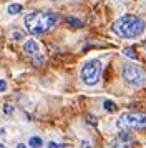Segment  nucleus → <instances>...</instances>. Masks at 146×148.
<instances>
[{
	"mask_svg": "<svg viewBox=\"0 0 146 148\" xmlns=\"http://www.w3.org/2000/svg\"><path fill=\"white\" fill-rule=\"evenodd\" d=\"M103 108H105L106 112H110V113H111V112L116 110V105H115L111 100H105V101H103Z\"/></svg>",
	"mask_w": 146,
	"mask_h": 148,
	"instance_id": "nucleus-9",
	"label": "nucleus"
},
{
	"mask_svg": "<svg viewBox=\"0 0 146 148\" xmlns=\"http://www.w3.org/2000/svg\"><path fill=\"white\" fill-rule=\"evenodd\" d=\"M146 23L138 15H123L111 25V30L121 38H138L143 35Z\"/></svg>",
	"mask_w": 146,
	"mask_h": 148,
	"instance_id": "nucleus-1",
	"label": "nucleus"
},
{
	"mask_svg": "<svg viewBox=\"0 0 146 148\" xmlns=\"http://www.w3.org/2000/svg\"><path fill=\"white\" fill-rule=\"evenodd\" d=\"M108 148H126V147H121V145H113V147H108Z\"/></svg>",
	"mask_w": 146,
	"mask_h": 148,
	"instance_id": "nucleus-20",
	"label": "nucleus"
},
{
	"mask_svg": "<svg viewBox=\"0 0 146 148\" xmlns=\"http://www.w3.org/2000/svg\"><path fill=\"white\" fill-rule=\"evenodd\" d=\"M100 75H101V62L98 58H93L81 67L80 77L85 85H96L100 80Z\"/></svg>",
	"mask_w": 146,
	"mask_h": 148,
	"instance_id": "nucleus-3",
	"label": "nucleus"
},
{
	"mask_svg": "<svg viewBox=\"0 0 146 148\" xmlns=\"http://www.w3.org/2000/svg\"><path fill=\"white\" fill-rule=\"evenodd\" d=\"M43 62H45V58H43V55L35 53V57H33V65H35V67H40V65H42Z\"/></svg>",
	"mask_w": 146,
	"mask_h": 148,
	"instance_id": "nucleus-11",
	"label": "nucleus"
},
{
	"mask_svg": "<svg viewBox=\"0 0 146 148\" xmlns=\"http://www.w3.org/2000/svg\"><path fill=\"white\" fill-rule=\"evenodd\" d=\"M7 12L10 15H18L20 12H22V5H20V3H10L8 8H7Z\"/></svg>",
	"mask_w": 146,
	"mask_h": 148,
	"instance_id": "nucleus-7",
	"label": "nucleus"
},
{
	"mask_svg": "<svg viewBox=\"0 0 146 148\" xmlns=\"http://www.w3.org/2000/svg\"><path fill=\"white\" fill-rule=\"evenodd\" d=\"M0 148H7V147H5V145H0Z\"/></svg>",
	"mask_w": 146,
	"mask_h": 148,
	"instance_id": "nucleus-22",
	"label": "nucleus"
},
{
	"mask_svg": "<svg viewBox=\"0 0 146 148\" xmlns=\"http://www.w3.org/2000/svg\"><path fill=\"white\" fill-rule=\"evenodd\" d=\"M123 55L125 57H130L131 60H136L138 58V55L134 53V48H123Z\"/></svg>",
	"mask_w": 146,
	"mask_h": 148,
	"instance_id": "nucleus-10",
	"label": "nucleus"
},
{
	"mask_svg": "<svg viewBox=\"0 0 146 148\" xmlns=\"http://www.w3.org/2000/svg\"><path fill=\"white\" fill-rule=\"evenodd\" d=\"M88 121H91L93 125H96V121H95V118H93V116H88Z\"/></svg>",
	"mask_w": 146,
	"mask_h": 148,
	"instance_id": "nucleus-19",
	"label": "nucleus"
},
{
	"mask_svg": "<svg viewBox=\"0 0 146 148\" xmlns=\"http://www.w3.org/2000/svg\"><path fill=\"white\" fill-rule=\"evenodd\" d=\"M46 148H65V147H63V145H60V143H55V141H50Z\"/></svg>",
	"mask_w": 146,
	"mask_h": 148,
	"instance_id": "nucleus-15",
	"label": "nucleus"
},
{
	"mask_svg": "<svg viewBox=\"0 0 146 148\" xmlns=\"http://www.w3.org/2000/svg\"><path fill=\"white\" fill-rule=\"evenodd\" d=\"M17 148H27V145H23V143H18V145H17Z\"/></svg>",
	"mask_w": 146,
	"mask_h": 148,
	"instance_id": "nucleus-21",
	"label": "nucleus"
},
{
	"mask_svg": "<svg viewBox=\"0 0 146 148\" xmlns=\"http://www.w3.org/2000/svg\"><path fill=\"white\" fill-rule=\"evenodd\" d=\"M116 125H118L119 128H123V130H138V128H146V113H139V112L123 113Z\"/></svg>",
	"mask_w": 146,
	"mask_h": 148,
	"instance_id": "nucleus-4",
	"label": "nucleus"
},
{
	"mask_svg": "<svg viewBox=\"0 0 146 148\" xmlns=\"http://www.w3.org/2000/svg\"><path fill=\"white\" fill-rule=\"evenodd\" d=\"M23 52L28 55H35V53H38V43L35 40H27L25 43H23Z\"/></svg>",
	"mask_w": 146,
	"mask_h": 148,
	"instance_id": "nucleus-6",
	"label": "nucleus"
},
{
	"mask_svg": "<svg viewBox=\"0 0 146 148\" xmlns=\"http://www.w3.org/2000/svg\"><path fill=\"white\" fill-rule=\"evenodd\" d=\"M123 78L126 83H130L133 87H143L146 85V72L138 65H123Z\"/></svg>",
	"mask_w": 146,
	"mask_h": 148,
	"instance_id": "nucleus-5",
	"label": "nucleus"
},
{
	"mask_svg": "<svg viewBox=\"0 0 146 148\" xmlns=\"http://www.w3.org/2000/svg\"><path fill=\"white\" fill-rule=\"evenodd\" d=\"M66 22H68L72 27H81V20L75 18V17H68V18H66Z\"/></svg>",
	"mask_w": 146,
	"mask_h": 148,
	"instance_id": "nucleus-12",
	"label": "nucleus"
},
{
	"mask_svg": "<svg viewBox=\"0 0 146 148\" xmlns=\"http://www.w3.org/2000/svg\"><path fill=\"white\" fill-rule=\"evenodd\" d=\"M58 17L52 12H33L25 15V28L32 35H42L57 23Z\"/></svg>",
	"mask_w": 146,
	"mask_h": 148,
	"instance_id": "nucleus-2",
	"label": "nucleus"
},
{
	"mask_svg": "<svg viewBox=\"0 0 146 148\" xmlns=\"http://www.w3.org/2000/svg\"><path fill=\"white\" fill-rule=\"evenodd\" d=\"M5 90H7V82L0 80V92H5Z\"/></svg>",
	"mask_w": 146,
	"mask_h": 148,
	"instance_id": "nucleus-17",
	"label": "nucleus"
},
{
	"mask_svg": "<svg viewBox=\"0 0 146 148\" xmlns=\"http://www.w3.org/2000/svg\"><path fill=\"white\" fill-rule=\"evenodd\" d=\"M118 138H119L121 141H130V140H131V136H130V133H128L126 130H123V132H119Z\"/></svg>",
	"mask_w": 146,
	"mask_h": 148,
	"instance_id": "nucleus-13",
	"label": "nucleus"
},
{
	"mask_svg": "<svg viewBox=\"0 0 146 148\" xmlns=\"http://www.w3.org/2000/svg\"><path fill=\"white\" fill-rule=\"evenodd\" d=\"M3 112H5V113H12V112H13V107L7 103V105H3Z\"/></svg>",
	"mask_w": 146,
	"mask_h": 148,
	"instance_id": "nucleus-16",
	"label": "nucleus"
},
{
	"mask_svg": "<svg viewBox=\"0 0 146 148\" xmlns=\"http://www.w3.org/2000/svg\"><path fill=\"white\" fill-rule=\"evenodd\" d=\"M80 147H81V148H91V145H90V141H81V143H80Z\"/></svg>",
	"mask_w": 146,
	"mask_h": 148,
	"instance_id": "nucleus-18",
	"label": "nucleus"
},
{
	"mask_svg": "<svg viewBox=\"0 0 146 148\" xmlns=\"http://www.w3.org/2000/svg\"><path fill=\"white\" fill-rule=\"evenodd\" d=\"M12 38H13V40H17V42H20L22 38H23V34H22V32H13Z\"/></svg>",
	"mask_w": 146,
	"mask_h": 148,
	"instance_id": "nucleus-14",
	"label": "nucleus"
},
{
	"mask_svg": "<svg viewBox=\"0 0 146 148\" xmlns=\"http://www.w3.org/2000/svg\"><path fill=\"white\" fill-rule=\"evenodd\" d=\"M28 145H30L32 148H40L42 145H43V141H42L40 136H32V138L28 140Z\"/></svg>",
	"mask_w": 146,
	"mask_h": 148,
	"instance_id": "nucleus-8",
	"label": "nucleus"
}]
</instances>
